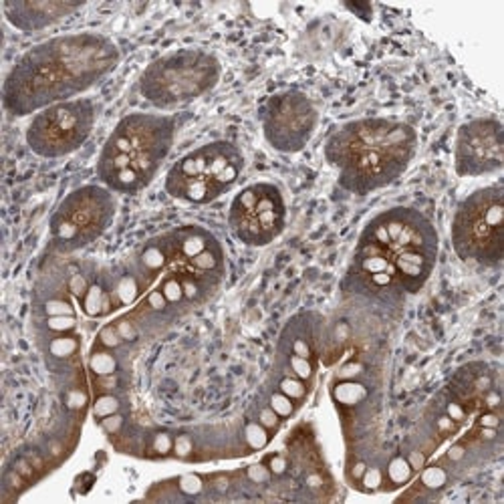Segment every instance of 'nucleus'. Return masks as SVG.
<instances>
[{"label":"nucleus","mask_w":504,"mask_h":504,"mask_svg":"<svg viewBox=\"0 0 504 504\" xmlns=\"http://www.w3.org/2000/svg\"><path fill=\"white\" fill-rule=\"evenodd\" d=\"M120 49L99 33L59 35L30 47L8 71L2 105L14 118L77 99L120 65Z\"/></svg>","instance_id":"f257e3e1"},{"label":"nucleus","mask_w":504,"mask_h":504,"mask_svg":"<svg viewBox=\"0 0 504 504\" xmlns=\"http://www.w3.org/2000/svg\"><path fill=\"white\" fill-rule=\"evenodd\" d=\"M438 251V232L424 214L389 208L363 228L347 280L370 294H416L432 277Z\"/></svg>","instance_id":"f03ea898"},{"label":"nucleus","mask_w":504,"mask_h":504,"mask_svg":"<svg viewBox=\"0 0 504 504\" xmlns=\"http://www.w3.org/2000/svg\"><path fill=\"white\" fill-rule=\"evenodd\" d=\"M418 151V133L410 123L389 118H363L333 130L325 159L337 172L339 186L367 196L394 184Z\"/></svg>","instance_id":"7ed1b4c3"},{"label":"nucleus","mask_w":504,"mask_h":504,"mask_svg":"<svg viewBox=\"0 0 504 504\" xmlns=\"http://www.w3.org/2000/svg\"><path fill=\"white\" fill-rule=\"evenodd\" d=\"M178 121L135 111L113 127L97 159V178L115 194H137L151 184L172 151Z\"/></svg>","instance_id":"20e7f679"},{"label":"nucleus","mask_w":504,"mask_h":504,"mask_svg":"<svg viewBox=\"0 0 504 504\" xmlns=\"http://www.w3.org/2000/svg\"><path fill=\"white\" fill-rule=\"evenodd\" d=\"M220 77L222 65L216 55L204 49H178L144 69L139 93L158 109H173L210 93Z\"/></svg>","instance_id":"39448f33"},{"label":"nucleus","mask_w":504,"mask_h":504,"mask_svg":"<svg viewBox=\"0 0 504 504\" xmlns=\"http://www.w3.org/2000/svg\"><path fill=\"white\" fill-rule=\"evenodd\" d=\"M244 172V156L230 142H210L180 158L166 176L164 188L188 204H210L226 194Z\"/></svg>","instance_id":"423d86ee"},{"label":"nucleus","mask_w":504,"mask_h":504,"mask_svg":"<svg viewBox=\"0 0 504 504\" xmlns=\"http://www.w3.org/2000/svg\"><path fill=\"white\" fill-rule=\"evenodd\" d=\"M452 246L464 263L498 266L504 258V188H480L466 196L452 218Z\"/></svg>","instance_id":"0eeeda50"},{"label":"nucleus","mask_w":504,"mask_h":504,"mask_svg":"<svg viewBox=\"0 0 504 504\" xmlns=\"http://www.w3.org/2000/svg\"><path fill=\"white\" fill-rule=\"evenodd\" d=\"M118 212L115 192L103 184L73 190L51 216V242L57 251L75 252L93 244L111 226Z\"/></svg>","instance_id":"6e6552de"},{"label":"nucleus","mask_w":504,"mask_h":504,"mask_svg":"<svg viewBox=\"0 0 504 504\" xmlns=\"http://www.w3.org/2000/svg\"><path fill=\"white\" fill-rule=\"evenodd\" d=\"M95 121L97 107L93 99L77 97L63 101L33 115L27 127V144L39 158H65L91 137Z\"/></svg>","instance_id":"1a4fd4ad"},{"label":"nucleus","mask_w":504,"mask_h":504,"mask_svg":"<svg viewBox=\"0 0 504 504\" xmlns=\"http://www.w3.org/2000/svg\"><path fill=\"white\" fill-rule=\"evenodd\" d=\"M287 224V204L279 186L254 182L242 188L228 210L232 236L246 246H266L279 239Z\"/></svg>","instance_id":"9d476101"},{"label":"nucleus","mask_w":504,"mask_h":504,"mask_svg":"<svg viewBox=\"0 0 504 504\" xmlns=\"http://www.w3.org/2000/svg\"><path fill=\"white\" fill-rule=\"evenodd\" d=\"M266 144L280 154H297L313 139L319 111L311 97L299 89L270 95L258 111Z\"/></svg>","instance_id":"9b49d317"},{"label":"nucleus","mask_w":504,"mask_h":504,"mask_svg":"<svg viewBox=\"0 0 504 504\" xmlns=\"http://www.w3.org/2000/svg\"><path fill=\"white\" fill-rule=\"evenodd\" d=\"M504 164L503 123L478 118L460 125L454 144V170L462 178L500 172Z\"/></svg>","instance_id":"f8f14e48"},{"label":"nucleus","mask_w":504,"mask_h":504,"mask_svg":"<svg viewBox=\"0 0 504 504\" xmlns=\"http://www.w3.org/2000/svg\"><path fill=\"white\" fill-rule=\"evenodd\" d=\"M81 2H61V0H6L2 11L6 21L23 33H35L61 23L69 14L79 11Z\"/></svg>","instance_id":"ddd939ff"},{"label":"nucleus","mask_w":504,"mask_h":504,"mask_svg":"<svg viewBox=\"0 0 504 504\" xmlns=\"http://www.w3.org/2000/svg\"><path fill=\"white\" fill-rule=\"evenodd\" d=\"M115 297H113V289H107L105 285L101 282H91L87 287V291L83 294V311L91 317H99L109 313L113 305H115Z\"/></svg>","instance_id":"4468645a"},{"label":"nucleus","mask_w":504,"mask_h":504,"mask_svg":"<svg viewBox=\"0 0 504 504\" xmlns=\"http://www.w3.org/2000/svg\"><path fill=\"white\" fill-rule=\"evenodd\" d=\"M137 263H139V270H142L146 277H149V279H154L158 273H161V270L168 266V254H166V248H164L161 239L147 242L146 246H144V251H142V254H139V260H137Z\"/></svg>","instance_id":"2eb2a0df"},{"label":"nucleus","mask_w":504,"mask_h":504,"mask_svg":"<svg viewBox=\"0 0 504 504\" xmlns=\"http://www.w3.org/2000/svg\"><path fill=\"white\" fill-rule=\"evenodd\" d=\"M333 398L341 406H357L359 401L367 398V391L363 385L355 384V382H345L333 389Z\"/></svg>","instance_id":"dca6fc26"},{"label":"nucleus","mask_w":504,"mask_h":504,"mask_svg":"<svg viewBox=\"0 0 504 504\" xmlns=\"http://www.w3.org/2000/svg\"><path fill=\"white\" fill-rule=\"evenodd\" d=\"M277 389L282 391L285 396H289L294 403L303 401L307 398V394H309V387H307L305 382L294 377L291 373H282L280 375L279 382H277Z\"/></svg>","instance_id":"f3484780"},{"label":"nucleus","mask_w":504,"mask_h":504,"mask_svg":"<svg viewBox=\"0 0 504 504\" xmlns=\"http://www.w3.org/2000/svg\"><path fill=\"white\" fill-rule=\"evenodd\" d=\"M242 440L246 444L248 450H263L266 444H268V430L265 425L258 424V422H246L242 428Z\"/></svg>","instance_id":"a211bd4d"},{"label":"nucleus","mask_w":504,"mask_h":504,"mask_svg":"<svg viewBox=\"0 0 504 504\" xmlns=\"http://www.w3.org/2000/svg\"><path fill=\"white\" fill-rule=\"evenodd\" d=\"M411 472H413V468H411V464L408 462L406 456H394V458L387 462V478H389V482H391L394 486L406 484L411 478Z\"/></svg>","instance_id":"6ab92c4d"},{"label":"nucleus","mask_w":504,"mask_h":504,"mask_svg":"<svg viewBox=\"0 0 504 504\" xmlns=\"http://www.w3.org/2000/svg\"><path fill=\"white\" fill-rule=\"evenodd\" d=\"M285 361H287V372L285 373H291V375L303 379V382H309L315 373L313 359L299 357V355H285Z\"/></svg>","instance_id":"aec40b11"},{"label":"nucleus","mask_w":504,"mask_h":504,"mask_svg":"<svg viewBox=\"0 0 504 504\" xmlns=\"http://www.w3.org/2000/svg\"><path fill=\"white\" fill-rule=\"evenodd\" d=\"M89 367H91V372L95 375L109 377V375H113V373L118 372V359L113 357L111 353H107V351H99V353L91 355Z\"/></svg>","instance_id":"412c9836"},{"label":"nucleus","mask_w":504,"mask_h":504,"mask_svg":"<svg viewBox=\"0 0 504 504\" xmlns=\"http://www.w3.org/2000/svg\"><path fill=\"white\" fill-rule=\"evenodd\" d=\"M161 294L166 297V301L170 305H180L182 301H186L184 297V287H182V280L178 279L176 275H168L166 279L161 280V287H159Z\"/></svg>","instance_id":"4be33fe9"},{"label":"nucleus","mask_w":504,"mask_h":504,"mask_svg":"<svg viewBox=\"0 0 504 504\" xmlns=\"http://www.w3.org/2000/svg\"><path fill=\"white\" fill-rule=\"evenodd\" d=\"M268 406L273 408V411L279 416L280 420L291 418L294 410H297V403H294L289 396H285L282 391H279V389H275V391L268 394Z\"/></svg>","instance_id":"5701e85b"},{"label":"nucleus","mask_w":504,"mask_h":504,"mask_svg":"<svg viewBox=\"0 0 504 504\" xmlns=\"http://www.w3.org/2000/svg\"><path fill=\"white\" fill-rule=\"evenodd\" d=\"M120 410L121 401L115 394H103V396H99L93 406L95 418H99V420H103L107 416H113V413H120Z\"/></svg>","instance_id":"b1692460"},{"label":"nucleus","mask_w":504,"mask_h":504,"mask_svg":"<svg viewBox=\"0 0 504 504\" xmlns=\"http://www.w3.org/2000/svg\"><path fill=\"white\" fill-rule=\"evenodd\" d=\"M79 349V343L73 337H59L51 343V355L57 359H67L75 355Z\"/></svg>","instance_id":"393cba45"},{"label":"nucleus","mask_w":504,"mask_h":504,"mask_svg":"<svg viewBox=\"0 0 504 504\" xmlns=\"http://www.w3.org/2000/svg\"><path fill=\"white\" fill-rule=\"evenodd\" d=\"M446 482H448V474L440 466H432V468H428L422 474V484H424L425 488H430V491H438Z\"/></svg>","instance_id":"a878e982"},{"label":"nucleus","mask_w":504,"mask_h":504,"mask_svg":"<svg viewBox=\"0 0 504 504\" xmlns=\"http://www.w3.org/2000/svg\"><path fill=\"white\" fill-rule=\"evenodd\" d=\"M256 422L258 424H263L268 430V432H277L280 425V418L273 411V408L266 403V406H263L260 410H258V418H256Z\"/></svg>","instance_id":"bb28decb"},{"label":"nucleus","mask_w":504,"mask_h":504,"mask_svg":"<svg viewBox=\"0 0 504 504\" xmlns=\"http://www.w3.org/2000/svg\"><path fill=\"white\" fill-rule=\"evenodd\" d=\"M359 482L365 491H377L384 484V474H382L379 468H365V472H363Z\"/></svg>","instance_id":"cd10ccee"},{"label":"nucleus","mask_w":504,"mask_h":504,"mask_svg":"<svg viewBox=\"0 0 504 504\" xmlns=\"http://www.w3.org/2000/svg\"><path fill=\"white\" fill-rule=\"evenodd\" d=\"M101 428L113 438V436H118L121 430L125 428V420H123L121 413H113V416H107V418L101 420Z\"/></svg>","instance_id":"c85d7f7f"},{"label":"nucleus","mask_w":504,"mask_h":504,"mask_svg":"<svg viewBox=\"0 0 504 504\" xmlns=\"http://www.w3.org/2000/svg\"><path fill=\"white\" fill-rule=\"evenodd\" d=\"M75 327V319L71 315H59V317L49 319V329L53 331H69Z\"/></svg>","instance_id":"c756f323"},{"label":"nucleus","mask_w":504,"mask_h":504,"mask_svg":"<svg viewBox=\"0 0 504 504\" xmlns=\"http://www.w3.org/2000/svg\"><path fill=\"white\" fill-rule=\"evenodd\" d=\"M266 466H268V470H270L273 474H285V472H287V468H289V462H287V458H285V456H280V454H273V456L266 460Z\"/></svg>","instance_id":"7c9ffc66"},{"label":"nucleus","mask_w":504,"mask_h":504,"mask_svg":"<svg viewBox=\"0 0 504 504\" xmlns=\"http://www.w3.org/2000/svg\"><path fill=\"white\" fill-rule=\"evenodd\" d=\"M47 313L53 315V317H59V315H71V305L65 303V301H49V303H47Z\"/></svg>","instance_id":"2f4dec72"},{"label":"nucleus","mask_w":504,"mask_h":504,"mask_svg":"<svg viewBox=\"0 0 504 504\" xmlns=\"http://www.w3.org/2000/svg\"><path fill=\"white\" fill-rule=\"evenodd\" d=\"M498 424H500V420H498V416L496 413H492V411H488V413H484L482 418H480V425L482 428H498Z\"/></svg>","instance_id":"473e14b6"}]
</instances>
